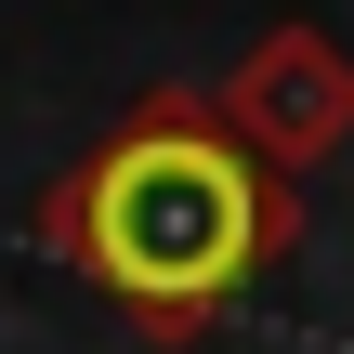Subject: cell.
I'll return each mask as SVG.
<instances>
[{"label":"cell","mask_w":354,"mask_h":354,"mask_svg":"<svg viewBox=\"0 0 354 354\" xmlns=\"http://www.w3.org/2000/svg\"><path fill=\"white\" fill-rule=\"evenodd\" d=\"M53 236H66L131 315L197 328V315L276 250V197H263V171H250L223 131L145 118V131H118V145L53 197Z\"/></svg>","instance_id":"6da1fadb"}]
</instances>
